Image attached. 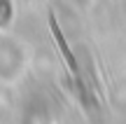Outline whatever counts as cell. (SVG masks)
<instances>
[{
	"label": "cell",
	"instance_id": "obj_1",
	"mask_svg": "<svg viewBox=\"0 0 126 124\" xmlns=\"http://www.w3.org/2000/svg\"><path fill=\"white\" fill-rule=\"evenodd\" d=\"M49 31H51V35H54L56 45H59V52H61L63 61L68 63V68H70L72 73H77V61H75V56H72L70 47H68L65 37H63V33H61V28H59V23H56V17H54V14H49Z\"/></svg>",
	"mask_w": 126,
	"mask_h": 124
}]
</instances>
